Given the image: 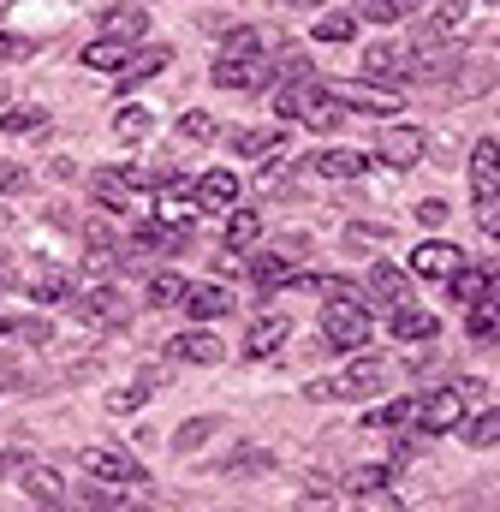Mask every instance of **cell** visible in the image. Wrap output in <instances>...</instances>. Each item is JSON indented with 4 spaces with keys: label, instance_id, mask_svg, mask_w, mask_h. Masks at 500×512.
I'll use <instances>...</instances> for the list:
<instances>
[{
    "label": "cell",
    "instance_id": "cell-1",
    "mask_svg": "<svg viewBox=\"0 0 500 512\" xmlns=\"http://www.w3.org/2000/svg\"><path fill=\"white\" fill-rule=\"evenodd\" d=\"M280 120H298V126L310 131H334L340 126V102H334V90L328 84H316V78H292L286 90H280Z\"/></svg>",
    "mask_w": 500,
    "mask_h": 512
},
{
    "label": "cell",
    "instance_id": "cell-2",
    "mask_svg": "<svg viewBox=\"0 0 500 512\" xmlns=\"http://www.w3.org/2000/svg\"><path fill=\"white\" fill-rule=\"evenodd\" d=\"M322 340H328L334 352L370 346V304H364V298H328V304H322Z\"/></svg>",
    "mask_w": 500,
    "mask_h": 512
},
{
    "label": "cell",
    "instance_id": "cell-3",
    "mask_svg": "<svg viewBox=\"0 0 500 512\" xmlns=\"http://www.w3.org/2000/svg\"><path fill=\"white\" fill-rule=\"evenodd\" d=\"M274 72H280V60H262V48H221V60H215L221 90H262Z\"/></svg>",
    "mask_w": 500,
    "mask_h": 512
},
{
    "label": "cell",
    "instance_id": "cell-4",
    "mask_svg": "<svg viewBox=\"0 0 500 512\" xmlns=\"http://www.w3.org/2000/svg\"><path fill=\"white\" fill-rule=\"evenodd\" d=\"M459 423H465V393L459 387H441V393L417 399V429L423 435H453Z\"/></svg>",
    "mask_w": 500,
    "mask_h": 512
},
{
    "label": "cell",
    "instance_id": "cell-5",
    "mask_svg": "<svg viewBox=\"0 0 500 512\" xmlns=\"http://www.w3.org/2000/svg\"><path fill=\"white\" fill-rule=\"evenodd\" d=\"M78 465H84L96 483H149V471H143L125 447H84Z\"/></svg>",
    "mask_w": 500,
    "mask_h": 512
},
{
    "label": "cell",
    "instance_id": "cell-6",
    "mask_svg": "<svg viewBox=\"0 0 500 512\" xmlns=\"http://www.w3.org/2000/svg\"><path fill=\"white\" fill-rule=\"evenodd\" d=\"M72 310H78V322H90V328H120L125 316H131V304H125L114 286H90V292H72Z\"/></svg>",
    "mask_w": 500,
    "mask_h": 512
},
{
    "label": "cell",
    "instance_id": "cell-7",
    "mask_svg": "<svg viewBox=\"0 0 500 512\" xmlns=\"http://www.w3.org/2000/svg\"><path fill=\"white\" fill-rule=\"evenodd\" d=\"M298 262H304V239H286L280 251H262L256 262H250V280H256L262 292H274V286H292Z\"/></svg>",
    "mask_w": 500,
    "mask_h": 512
},
{
    "label": "cell",
    "instance_id": "cell-8",
    "mask_svg": "<svg viewBox=\"0 0 500 512\" xmlns=\"http://www.w3.org/2000/svg\"><path fill=\"white\" fill-rule=\"evenodd\" d=\"M471 197H477V209L500 203V143L495 137H477V149H471Z\"/></svg>",
    "mask_w": 500,
    "mask_h": 512
},
{
    "label": "cell",
    "instance_id": "cell-9",
    "mask_svg": "<svg viewBox=\"0 0 500 512\" xmlns=\"http://www.w3.org/2000/svg\"><path fill=\"white\" fill-rule=\"evenodd\" d=\"M364 78H375V84H405V78H417V54L411 48H393V42H375L370 54H364Z\"/></svg>",
    "mask_w": 500,
    "mask_h": 512
},
{
    "label": "cell",
    "instance_id": "cell-10",
    "mask_svg": "<svg viewBox=\"0 0 500 512\" xmlns=\"http://www.w3.org/2000/svg\"><path fill=\"white\" fill-rule=\"evenodd\" d=\"M375 161H387V167H417L423 161V131L417 126H387L381 131V143H375Z\"/></svg>",
    "mask_w": 500,
    "mask_h": 512
},
{
    "label": "cell",
    "instance_id": "cell-11",
    "mask_svg": "<svg viewBox=\"0 0 500 512\" xmlns=\"http://www.w3.org/2000/svg\"><path fill=\"white\" fill-rule=\"evenodd\" d=\"M179 310H185L191 322H221V316L233 310V292H227V286H215V280H203V286H185Z\"/></svg>",
    "mask_w": 500,
    "mask_h": 512
},
{
    "label": "cell",
    "instance_id": "cell-12",
    "mask_svg": "<svg viewBox=\"0 0 500 512\" xmlns=\"http://www.w3.org/2000/svg\"><path fill=\"white\" fill-rule=\"evenodd\" d=\"M459 262H465L459 245H447V239H423V245L411 251V274H423V280H447Z\"/></svg>",
    "mask_w": 500,
    "mask_h": 512
},
{
    "label": "cell",
    "instance_id": "cell-13",
    "mask_svg": "<svg viewBox=\"0 0 500 512\" xmlns=\"http://www.w3.org/2000/svg\"><path fill=\"white\" fill-rule=\"evenodd\" d=\"M286 340H292V322H286V316H262V322H250V334H245L239 352H245L250 364H262V358H274Z\"/></svg>",
    "mask_w": 500,
    "mask_h": 512
},
{
    "label": "cell",
    "instance_id": "cell-14",
    "mask_svg": "<svg viewBox=\"0 0 500 512\" xmlns=\"http://www.w3.org/2000/svg\"><path fill=\"white\" fill-rule=\"evenodd\" d=\"M328 90H334L340 108H358V114H375V120H387L399 108V96L393 90H375V84H328Z\"/></svg>",
    "mask_w": 500,
    "mask_h": 512
},
{
    "label": "cell",
    "instance_id": "cell-15",
    "mask_svg": "<svg viewBox=\"0 0 500 512\" xmlns=\"http://www.w3.org/2000/svg\"><path fill=\"white\" fill-rule=\"evenodd\" d=\"M387 328H393V340H399V346H423V340H435V334H441V316H435V310H417V304H399Z\"/></svg>",
    "mask_w": 500,
    "mask_h": 512
},
{
    "label": "cell",
    "instance_id": "cell-16",
    "mask_svg": "<svg viewBox=\"0 0 500 512\" xmlns=\"http://www.w3.org/2000/svg\"><path fill=\"white\" fill-rule=\"evenodd\" d=\"M167 358H179V364H221L227 346H221L209 328H191V334H173V340H167Z\"/></svg>",
    "mask_w": 500,
    "mask_h": 512
},
{
    "label": "cell",
    "instance_id": "cell-17",
    "mask_svg": "<svg viewBox=\"0 0 500 512\" xmlns=\"http://www.w3.org/2000/svg\"><path fill=\"white\" fill-rule=\"evenodd\" d=\"M381 382H387V370H381V358H358L346 376H334V399H370V393H381Z\"/></svg>",
    "mask_w": 500,
    "mask_h": 512
},
{
    "label": "cell",
    "instance_id": "cell-18",
    "mask_svg": "<svg viewBox=\"0 0 500 512\" xmlns=\"http://www.w3.org/2000/svg\"><path fill=\"white\" fill-rule=\"evenodd\" d=\"M364 292H370L375 304H387V310L411 304V280H405V268H393V262H375L370 280H364Z\"/></svg>",
    "mask_w": 500,
    "mask_h": 512
},
{
    "label": "cell",
    "instance_id": "cell-19",
    "mask_svg": "<svg viewBox=\"0 0 500 512\" xmlns=\"http://www.w3.org/2000/svg\"><path fill=\"white\" fill-rule=\"evenodd\" d=\"M191 197H197V209H209V215H215V209H233V203H239V179H233L227 167H209V173L191 185Z\"/></svg>",
    "mask_w": 500,
    "mask_h": 512
},
{
    "label": "cell",
    "instance_id": "cell-20",
    "mask_svg": "<svg viewBox=\"0 0 500 512\" xmlns=\"http://www.w3.org/2000/svg\"><path fill=\"white\" fill-rule=\"evenodd\" d=\"M471 316H465V328H471V340H495L500 334V274H489V292L477 298V304H465Z\"/></svg>",
    "mask_w": 500,
    "mask_h": 512
},
{
    "label": "cell",
    "instance_id": "cell-21",
    "mask_svg": "<svg viewBox=\"0 0 500 512\" xmlns=\"http://www.w3.org/2000/svg\"><path fill=\"white\" fill-rule=\"evenodd\" d=\"M370 161L375 155H358V149H322V155H310V167H316L322 179H364Z\"/></svg>",
    "mask_w": 500,
    "mask_h": 512
},
{
    "label": "cell",
    "instance_id": "cell-22",
    "mask_svg": "<svg viewBox=\"0 0 500 512\" xmlns=\"http://www.w3.org/2000/svg\"><path fill=\"white\" fill-rule=\"evenodd\" d=\"M30 298H36V304H72V274L54 268V262L30 268Z\"/></svg>",
    "mask_w": 500,
    "mask_h": 512
},
{
    "label": "cell",
    "instance_id": "cell-23",
    "mask_svg": "<svg viewBox=\"0 0 500 512\" xmlns=\"http://www.w3.org/2000/svg\"><path fill=\"white\" fill-rule=\"evenodd\" d=\"M78 60H84L90 72H108V78H114V72H125V60H131V42H120V36H96Z\"/></svg>",
    "mask_w": 500,
    "mask_h": 512
},
{
    "label": "cell",
    "instance_id": "cell-24",
    "mask_svg": "<svg viewBox=\"0 0 500 512\" xmlns=\"http://www.w3.org/2000/svg\"><path fill=\"white\" fill-rule=\"evenodd\" d=\"M90 197H96L108 215H125V209L137 203V191H131V179H125V173H96V179H90Z\"/></svg>",
    "mask_w": 500,
    "mask_h": 512
},
{
    "label": "cell",
    "instance_id": "cell-25",
    "mask_svg": "<svg viewBox=\"0 0 500 512\" xmlns=\"http://www.w3.org/2000/svg\"><path fill=\"white\" fill-rule=\"evenodd\" d=\"M167 60H173L167 48H137V54L125 60V72H114V84H120V90H137L143 78H155V72H167Z\"/></svg>",
    "mask_w": 500,
    "mask_h": 512
},
{
    "label": "cell",
    "instance_id": "cell-26",
    "mask_svg": "<svg viewBox=\"0 0 500 512\" xmlns=\"http://www.w3.org/2000/svg\"><path fill=\"white\" fill-rule=\"evenodd\" d=\"M24 495H30L36 507H60V501H66V483H60V471H48V465H24Z\"/></svg>",
    "mask_w": 500,
    "mask_h": 512
},
{
    "label": "cell",
    "instance_id": "cell-27",
    "mask_svg": "<svg viewBox=\"0 0 500 512\" xmlns=\"http://www.w3.org/2000/svg\"><path fill=\"white\" fill-rule=\"evenodd\" d=\"M364 423H370V429H411V423H417V393H405V399H387V405H375Z\"/></svg>",
    "mask_w": 500,
    "mask_h": 512
},
{
    "label": "cell",
    "instance_id": "cell-28",
    "mask_svg": "<svg viewBox=\"0 0 500 512\" xmlns=\"http://www.w3.org/2000/svg\"><path fill=\"white\" fill-rule=\"evenodd\" d=\"M447 292H453L459 304H477V298L489 292V268H471V262H459V268L447 274Z\"/></svg>",
    "mask_w": 500,
    "mask_h": 512
},
{
    "label": "cell",
    "instance_id": "cell-29",
    "mask_svg": "<svg viewBox=\"0 0 500 512\" xmlns=\"http://www.w3.org/2000/svg\"><path fill=\"white\" fill-rule=\"evenodd\" d=\"M262 239V215L256 209H233L227 215V251H250Z\"/></svg>",
    "mask_w": 500,
    "mask_h": 512
},
{
    "label": "cell",
    "instance_id": "cell-30",
    "mask_svg": "<svg viewBox=\"0 0 500 512\" xmlns=\"http://www.w3.org/2000/svg\"><path fill=\"white\" fill-rule=\"evenodd\" d=\"M459 429H465L471 447H500V405H483V411H477L471 423H459Z\"/></svg>",
    "mask_w": 500,
    "mask_h": 512
},
{
    "label": "cell",
    "instance_id": "cell-31",
    "mask_svg": "<svg viewBox=\"0 0 500 512\" xmlns=\"http://www.w3.org/2000/svg\"><path fill=\"white\" fill-rule=\"evenodd\" d=\"M423 0H358V18H370V24H399L405 12H417Z\"/></svg>",
    "mask_w": 500,
    "mask_h": 512
},
{
    "label": "cell",
    "instance_id": "cell-32",
    "mask_svg": "<svg viewBox=\"0 0 500 512\" xmlns=\"http://www.w3.org/2000/svg\"><path fill=\"white\" fill-rule=\"evenodd\" d=\"M233 149H239V155H280V149H286V137H280L274 126H268V131H233Z\"/></svg>",
    "mask_w": 500,
    "mask_h": 512
},
{
    "label": "cell",
    "instance_id": "cell-33",
    "mask_svg": "<svg viewBox=\"0 0 500 512\" xmlns=\"http://www.w3.org/2000/svg\"><path fill=\"white\" fill-rule=\"evenodd\" d=\"M143 24H149L143 12H131V6H114V12L102 18V36H120V42H137V36H143Z\"/></svg>",
    "mask_w": 500,
    "mask_h": 512
},
{
    "label": "cell",
    "instance_id": "cell-34",
    "mask_svg": "<svg viewBox=\"0 0 500 512\" xmlns=\"http://www.w3.org/2000/svg\"><path fill=\"white\" fill-rule=\"evenodd\" d=\"M155 131V114L149 108H120L114 114V137H125V143H137V137H149Z\"/></svg>",
    "mask_w": 500,
    "mask_h": 512
},
{
    "label": "cell",
    "instance_id": "cell-35",
    "mask_svg": "<svg viewBox=\"0 0 500 512\" xmlns=\"http://www.w3.org/2000/svg\"><path fill=\"white\" fill-rule=\"evenodd\" d=\"M358 36V12H328L316 18V42H352Z\"/></svg>",
    "mask_w": 500,
    "mask_h": 512
},
{
    "label": "cell",
    "instance_id": "cell-36",
    "mask_svg": "<svg viewBox=\"0 0 500 512\" xmlns=\"http://www.w3.org/2000/svg\"><path fill=\"white\" fill-rule=\"evenodd\" d=\"M215 429H221L215 417H191V423H179V435H173V453H197V447H203Z\"/></svg>",
    "mask_w": 500,
    "mask_h": 512
},
{
    "label": "cell",
    "instance_id": "cell-37",
    "mask_svg": "<svg viewBox=\"0 0 500 512\" xmlns=\"http://www.w3.org/2000/svg\"><path fill=\"white\" fill-rule=\"evenodd\" d=\"M471 18V0H435V12H429V30L435 36H447V30H459Z\"/></svg>",
    "mask_w": 500,
    "mask_h": 512
},
{
    "label": "cell",
    "instance_id": "cell-38",
    "mask_svg": "<svg viewBox=\"0 0 500 512\" xmlns=\"http://www.w3.org/2000/svg\"><path fill=\"white\" fill-rule=\"evenodd\" d=\"M346 489H352V501H370L375 489H387V465H358L346 477Z\"/></svg>",
    "mask_w": 500,
    "mask_h": 512
},
{
    "label": "cell",
    "instance_id": "cell-39",
    "mask_svg": "<svg viewBox=\"0 0 500 512\" xmlns=\"http://www.w3.org/2000/svg\"><path fill=\"white\" fill-rule=\"evenodd\" d=\"M42 126H48V108H12V114H0L6 137H24V131H42Z\"/></svg>",
    "mask_w": 500,
    "mask_h": 512
},
{
    "label": "cell",
    "instance_id": "cell-40",
    "mask_svg": "<svg viewBox=\"0 0 500 512\" xmlns=\"http://www.w3.org/2000/svg\"><path fill=\"white\" fill-rule=\"evenodd\" d=\"M179 298H185V280H179V274H155V280H149V304H155V310H167V304H179Z\"/></svg>",
    "mask_w": 500,
    "mask_h": 512
},
{
    "label": "cell",
    "instance_id": "cell-41",
    "mask_svg": "<svg viewBox=\"0 0 500 512\" xmlns=\"http://www.w3.org/2000/svg\"><path fill=\"white\" fill-rule=\"evenodd\" d=\"M179 137H185V143H209V137H215V120H209L203 108H191V114L179 120Z\"/></svg>",
    "mask_w": 500,
    "mask_h": 512
},
{
    "label": "cell",
    "instance_id": "cell-42",
    "mask_svg": "<svg viewBox=\"0 0 500 512\" xmlns=\"http://www.w3.org/2000/svg\"><path fill=\"white\" fill-rule=\"evenodd\" d=\"M143 399H149V382H137V387H120V393H108V411H114V417H125V411H137Z\"/></svg>",
    "mask_w": 500,
    "mask_h": 512
},
{
    "label": "cell",
    "instance_id": "cell-43",
    "mask_svg": "<svg viewBox=\"0 0 500 512\" xmlns=\"http://www.w3.org/2000/svg\"><path fill=\"white\" fill-rule=\"evenodd\" d=\"M346 245H387V227H346Z\"/></svg>",
    "mask_w": 500,
    "mask_h": 512
},
{
    "label": "cell",
    "instance_id": "cell-44",
    "mask_svg": "<svg viewBox=\"0 0 500 512\" xmlns=\"http://www.w3.org/2000/svg\"><path fill=\"white\" fill-rule=\"evenodd\" d=\"M417 221H423V227H441V221H447V203H441V197H423V203H417Z\"/></svg>",
    "mask_w": 500,
    "mask_h": 512
},
{
    "label": "cell",
    "instance_id": "cell-45",
    "mask_svg": "<svg viewBox=\"0 0 500 512\" xmlns=\"http://www.w3.org/2000/svg\"><path fill=\"white\" fill-rule=\"evenodd\" d=\"M24 54H30V42H24V36H6V30H0V66H6V60H24Z\"/></svg>",
    "mask_w": 500,
    "mask_h": 512
},
{
    "label": "cell",
    "instance_id": "cell-46",
    "mask_svg": "<svg viewBox=\"0 0 500 512\" xmlns=\"http://www.w3.org/2000/svg\"><path fill=\"white\" fill-rule=\"evenodd\" d=\"M227 471H268V453H239Z\"/></svg>",
    "mask_w": 500,
    "mask_h": 512
},
{
    "label": "cell",
    "instance_id": "cell-47",
    "mask_svg": "<svg viewBox=\"0 0 500 512\" xmlns=\"http://www.w3.org/2000/svg\"><path fill=\"white\" fill-rule=\"evenodd\" d=\"M453 387L465 393V405H483V399H489V387H483V382H471V376H465V382H453Z\"/></svg>",
    "mask_w": 500,
    "mask_h": 512
},
{
    "label": "cell",
    "instance_id": "cell-48",
    "mask_svg": "<svg viewBox=\"0 0 500 512\" xmlns=\"http://www.w3.org/2000/svg\"><path fill=\"white\" fill-rule=\"evenodd\" d=\"M477 215H483V233H489V239H500V203H483Z\"/></svg>",
    "mask_w": 500,
    "mask_h": 512
},
{
    "label": "cell",
    "instance_id": "cell-49",
    "mask_svg": "<svg viewBox=\"0 0 500 512\" xmlns=\"http://www.w3.org/2000/svg\"><path fill=\"white\" fill-rule=\"evenodd\" d=\"M84 507H125V495H108V489H90Z\"/></svg>",
    "mask_w": 500,
    "mask_h": 512
},
{
    "label": "cell",
    "instance_id": "cell-50",
    "mask_svg": "<svg viewBox=\"0 0 500 512\" xmlns=\"http://www.w3.org/2000/svg\"><path fill=\"white\" fill-rule=\"evenodd\" d=\"M18 179H24V167H12V161H0V197H6V191H12Z\"/></svg>",
    "mask_w": 500,
    "mask_h": 512
},
{
    "label": "cell",
    "instance_id": "cell-51",
    "mask_svg": "<svg viewBox=\"0 0 500 512\" xmlns=\"http://www.w3.org/2000/svg\"><path fill=\"white\" fill-rule=\"evenodd\" d=\"M0 340H18V322H0Z\"/></svg>",
    "mask_w": 500,
    "mask_h": 512
},
{
    "label": "cell",
    "instance_id": "cell-52",
    "mask_svg": "<svg viewBox=\"0 0 500 512\" xmlns=\"http://www.w3.org/2000/svg\"><path fill=\"white\" fill-rule=\"evenodd\" d=\"M489 6H500V0H489Z\"/></svg>",
    "mask_w": 500,
    "mask_h": 512
}]
</instances>
